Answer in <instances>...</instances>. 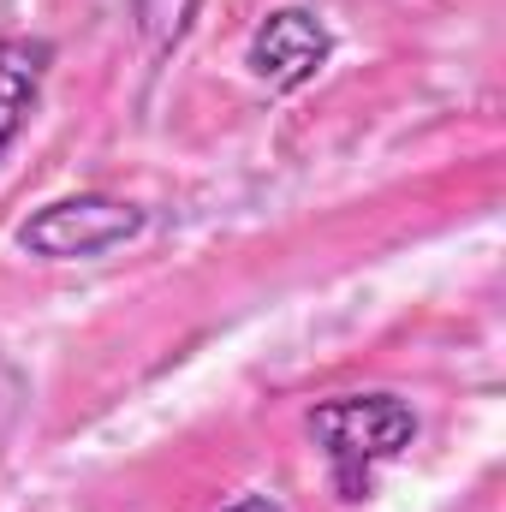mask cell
<instances>
[{"instance_id":"1","label":"cell","mask_w":506,"mask_h":512,"mask_svg":"<svg viewBox=\"0 0 506 512\" xmlns=\"http://www.w3.org/2000/svg\"><path fill=\"white\" fill-rule=\"evenodd\" d=\"M310 429H316V441L328 453L334 489L346 501H364L370 495V477H376L387 459H399L411 447L417 417L393 393H346V399H322L310 411Z\"/></svg>"},{"instance_id":"2","label":"cell","mask_w":506,"mask_h":512,"mask_svg":"<svg viewBox=\"0 0 506 512\" xmlns=\"http://www.w3.org/2000/svg\"><path fill=\"white\" fill-rule=\"evenodd\" d=\"M149 227V215L137 203L120 197H60L48 209H36L24 227H18V245L42 262H78V256H102L114 245H126Z\"/></svg>"},{"instance_id":"3","label":"cell","mask_w":506,"mask_h":512,"mask_svg":"<svg viewBox=\"0 0 506 512\" xmlns=\"http://www.w3.org/2000/svg\"><path fill=\"white\" fill-rule=\"evenodd\" d=\"M328 54H334V36H328V24H322L316 12H304V6L268 12L251 36V72L268 90H298V84H310V78L328 66Z\"/></svg>"},{"instance_id":"4","label":"cell","mask_w":506,"mask_h":512,"mask_svg":"<svg viewBox=\"0 0 506 512\" xmlns=\"http://www.w3.org/2000/svg\"><path fill=\"white\" fill-rule=\"evenodd\" d=\"M54 48L30 42V36H0V155L12 149V137L24 131V114L36 108V90L48 78Z\"/></svg>"},{"instance_id":"5","label":"cell","mask_w":506,"mask_h":512,"mask_svg":"<svg viewBox=\"0 0 506 512\" xmlns=\"http://www.w3.org/2000/svg\"><path fill=\"white\" fill-rule=\"evenodd\" d=\"M233 512H286V507H280V501H268V495H245Z\"/></svg>"}]
</instances>
